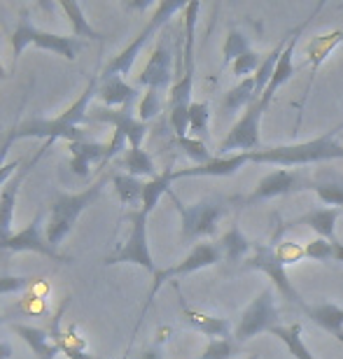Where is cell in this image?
<instances>
[{
  "label": "cell",
  "mask_w": 343,
  "mask_h": 359,
  "mask_svg": "<svg viewBox=\"0 0 343 359\" xmlns=\"http://www.w3.org/2000/svg\"><path fill=\"white\" fill-rule=\"evenodd\" d=\"M98 77H91L87 89L80 93V98L68 107L66 112H61L54 119H28L24 124L12 126V138H42L45 142L54 140H68L77 142L84 140V131H80V124H89V110H91V98L98 96Z\"/></svg>",
  "instance_id": "obj_1"
},
{
  "label": "cell",
  "mask_w": 343,
  "mask_h": 359,
  "mask_svg": "<svg viewBox=\"0 0 343 359\" xmlns=\"http://www.w3.org/2000/svg\"><path fill=\"white\" fill-rule=\"evenodd\" d=\"M343 128V121L330 128L325 135L309 142H295V145H278L253 152V163H271V166H306V163H323L332 159H343V145L337 142V133Z\"/></svg>",
  "instance_id": "obj_2"
},
{
  "label": "cell",
  "mask_w": 343,
  "mask_h": 359,
  "mask_svg": "<svg viewBox=\"0 0 343 359\" xmlns=\"http://www.w3.org/2000/svg\"><path fill=\"white\" fill-rule=\"evenodd\" d=\"M108 184V177L96 180L87 189L77 194H59L52 203H49V219H47V243L54 250L61 245L63 238L75 229V222L80 215L94 203V201L103 194V187Z\"/></svg>",
  "instance_id": "obj_3"
},
{
  "label": "cell",
  "mask_w": 343,
  "mask_h": 359,
  "mask_svg": "<svg viewBox=\"0 0 343 359\" xmlns=\"http://www.w3.org/2000/svg\"><path fill=\"white\" fill-rule=\"evenodd\" d=\"M187 7V3H182V0H163V3L156 5L154 14L149 17V21L145 26H142V31L135 35L131 45H126L121 52L114 56V59L108 63V66L103 68L101 73V80H108V77H124L131 73L135 59H138V54L142 52V47L147 45L149 38H152L154 33H159L163 26L168 24L170 19H173L175 12H180Z\"/></svg>",
  "instance_id": "obj_4"
},
{
  "label": "cell",
  "mask_w": 343,
  "mask_h": 359,
  "mask_svg": "<svg viewBox=\"0 0 343 359\" xmlns=\"http://www.w3.org/2000/svg\"><path fill=\"white\" fill-rule=\"evenodd\" d=\"M170 198L180 212L182 219V241H199L206 238V236H213L217 229L220 217L224 215V201L217 196L210 198H201L194 205H182L180 198L170 191Z\"/></svg>",
  "instance_id": "obj_5"
},
{
  "label": "cell",
  "mask_w": 343,
  "mask_h": 359,
  "mask_svg": "<svg viewBox=\"0 0 343 359\" xmlns=\"http://www.w3.org/2000/svg\"><path fill=\"white\" fill-rule=\"evenodd\" d=\"M278 320H281V313H278L274 290L267 287V290H262L257 294V299L241 313L238 327H236V332H234V341L241 346V343L255 339V336H260L264 332L271 334L278 327Z\"/></svg>",
  "instance_id": "obj_6"
},
{
  "label": "cell",
  "mask_w": 343,
  "mask_h": 359,
  "mask_svg": "<svg viewBox=\"0 0 343 359\" xmlns=\"http://www.w3.org/2000/svg\"><path fill=\"white\" fill-rule=\"evenodd\" d=\"M147 212L135 210L128 212V222H131V233H128L126 243L121 245L117 252L110 255L105 259V266H117V264H135L149 271L152 276H156V266L149 252V243H147Z\"/></svg>",
  "instance_id": "obj_7"
},
{
  "label": "cell",
  "mask_w": 343,
  "mask_h": 359,
  "mask_svg": "<svg viewBox=\"0 0 343 359\" xmlns=\"http://www.w3.org/2000/svg\"><path fill=\"white\" fill-rule=\"evenodd\" d=\"M267 112L262 100H255L253 105L246 107L243 117L236 121L227 138L217 145V156H231L241 152H257L260 147V119Z\"/></svg>",
  "instance_id": "obj_8"
},
{
  "label": "cell",
  "mask_w": 343,
  "mask_h": 359,
  "mask_svg": "<svg viewBox=\"0 0 343 359\" xmlns=\"http://www.w3.org/2000/svg\"><path fill=\"white\" fill-rule=\"evenodd\" d=\"M246 269L262 271L264 276H269L274 287L281 290V294L290 304H295L302 308V311H306V304L302 301V297H299V292L292 287L288 273H285V262L278 257L274 245H255V255L250 257V259H246Z\"/></svg>",
  "instance_id": "obj_9"
},
{
  "label": "cell",
  "mask_w": 343,
  "mask_h": 359,
  "mask_svg": "<svg viewBox=\"0 0 343 359\" xmlns=\"http://www.w3.org/2000/svg\"><path fill=\"white\" fill-rule=\"evenodd\" d=\"M313 187L316 184H313L309 177H304L302 173H295V170H288V168H278L274 173L264 175L260 182H257L253 194L243 201V205H255V203H260V201L288 196V194H295L302 189H313Z\"/></svg>",
  "instance_id": "obj_10"
},
{
  "label": "cell",
  "mask_w": 343,
  "mask_h": 359,
  "mask_svg": "<svg viewBox=\"0 0 343 359\" xmlns=\"http://www.w3.org/2000/svg\"><path fill=\"white\" fill-rule=\"evenodd\" d=\"M170 80H173V45H170L168 35L163 33L149 54L147 66L138 75V87L166 91L170 87Z\"/></svg>",
  "instance_id": "obj_11"
},
{
  "label": "cell",
  "mask_w": 343,
  "mask_h": 359,
  "mask_svg": "<svg viewBox=\"0 0 343 359\" xmlns=\"http://www.w3.org/2000/svg\"><path fill=\"white\" fill-rule=\"evenodd\" d=\"M0 250H10V252H35V255L49 257L52 262H59V264L70 262L66 255H61L59 250H54L49 245L47 236H42V210L35 215L31 224H26L17 233H12L10 238L0 245Z\"/></svg>",
  "instance_id": "obj_12"
},
{
  "label": "cell",
  "mask_w": 343,
  "mask_h": 359,
  "mask_svg": "<svg viewBox=\"0 0 343 359\" xmlns=\"http://www.w3.org/2000/svg\"><path fill=\"white\" fill-rule=\"evenodd\" d=\"M94 121L114 126V131L126 135V140H128V145H131V147H140L142 140H145V135H147V124L135 117L131 107L96 105V107H91V110H89V124H94Z\"/></svg>",
  "instance_id": "obj_13"
},
{
  "label": "cell",
  "mask_w": 343,
  "mask_h": 359,
  "mask_svg": "<svg viewBox=\"0 0 343 359\" xmlns=\"http://www.w3.org/2000/svg\"><path fill=\"white\" fill-rule=\"evenodd\" d=\"M220 262H222V250L217 248V243H199V245L191 248V252L184 257L177 266H170L166 271H156L149 299L159 292V287L166 283V280L187 276V273H194V271H201V269H208V266H215V264H220Z\"/></svg>",
  "instance_id": "obj_14"
},
{
  "label": "cell",
  "mask_w": 343,
  "mask_h": 359,
  "mask_svg": "<svg viewBox=\"0 0 343 359\" xmlns=\"http://www.w3.org/2000/svg\"><path fill=\"white\" fill-rule=\"evenodd\" d=\"M52 145V142H45L40 149H38V154L33 156V161H28L24 168L19 170L17 175H14L10 182H7L3 187V194H0V245L10 238L12 236V224H14V208H17V196H19V187L24 184V180L26 175L31 173V170L35 168V163H38V159L42 154H45V149Z\"/></svg>",
  "instance_id": "obj_15"
},
{
  "label": "cell",
  "mask_w": 343,
  "mask_h": 359,
  "mask_svg": "<svg viewBox=\"0 0 343 359\" xmlns=\"http://www.w3.org/2000/svg\"><path fill=\"white\" fill-rule=\"evenodd\" d=\"M323 7V5H320ZM318 7V10H320ZM318 10L313 12V17L318 14ZM311 17V19H313ZM311 19H306L304 24H299L295 31H290V42H288V47H285V52L281 54V59H278V66H276V70H274V77H271V82H269V87H267V91H264V96L260 98L262 100V105L267 107L269 110V105H271V100H274V96H276V91L283 87L285 82H290L292 80V75H295V49H297V42H299V38H302V33H304V28L311 24Z\"/></svg>",
  "instance_id": "obj_16"
},
{
  "label": "cell",
  "mask_w": 343,
  "mask_h": 359,
  "mask_svg": "<svg viewBox=\"0 0 343 359\" xmlns=\"http://www.w3.org/2000/svg\"><path fill=\"white\" fill-rule=\"evenodd\" d=\"M248 161H253V152H241V154H231V156H215L203 166H194V168H180L175 170L173 177H229L246 166Z\"/></svg>",
  "instance_id": "obj_17"
},
{
  "label": "cell",
  "mask_w": 343,
  "mask_h": 359,
  "mask_svg": "<svg viewBox=\"0 0 343 359\" xmlns=\"http://www.w3.org/2000/svg\"><path fill=\"white\" fill-rule=\"evenodd\" d=\"M70 306V297L63 299V304L59 306V311L54 313L52 318V327L47 329L49 336H52V341L59 346L61 355H66L68 359H94L89 353H87V346H84V341L75 339V327H70L68 332H63L61 329V322H63V313H66V308Z\"/></svg>",
  "instance_id": "obj_18"
},
{
  "label": "cell",
  "mask_w": 343,
  "mask_h": 359,
  "mask_svg": "<svg viewBox=\"0 0 343 359\" xmlns=\"http://www.w3.org/2000/svg\"><path fill=\"white\" fill-rule=\"evenodd\" d=\"M70 168L75 175L87 177L91 163H98L105 168V156H108V145L103 142H91V140H77L70 142Z\"/></svg>",
  "instance_id": "obj_19"
},
{
  "label": "cell",
  "mask_w": 343,
  "mask_h": 359,
  "mask_svg": "<svg viewBox=\"0 0 343 359\" xmlns=\"http://www.w3.org/2000/svg\"><path fill=\"white\" fill-rule=\"evenodd\" d=\"M12 332L33 350V355L38 359H54L56 355H61L59 346L52 341L47 329L33 327V325H19L17 322V325H12Z\"/></svg>",
  "instance_id": "obj_20"
},
{
  "label": "cell",
  "mask_w": 343,
  "mask_h": 359,
  "mask_svg": "<svg viewBox=\"0 0 343 359\" xmlns=\"http://www.w3.org/2000/svg\"><path fill=\"white\" fill-rule=\"evenodd\" d=\"M33 45L38 47V49H45V52L59 54V56H63L66 61H75L84 42H82L80 38H75V35H56V33L40 31V28H35V33H33Z\"/></svg>",
  "instance_id": "obj_21"
},
{
  "label": "cell",
  "mask_w": 343,
  "mask_h": 359,
  "mask_svg": "<svg viewBox=\"0 0 343 359\" xmlns=\"http://www.w3.org/2000/svg\"><path fill=\"white\" fill-rule=\"evenodd\" d=\"M341 217V208H313L311 212H306L304 217L299 219H292L290 224L285 226H295V224H306L311 226L313 231L318 233V238H325V241H337L334 233H337V222Z\"/></svg>",
  "instance_id": "obj_22"
},
{
  "label": "cell",
  "mask_w": 343,
  "mask_h": 359,
  "mask_svg": "<svg viewBox=\"0 0 343 359\" xmlns=\"http://www.w3.org/2000/svg\"><path fill=\"white\" fill-rule=\"evenodd\" d=\"M182 320L187 322L191 329H196V332L210 336V341L229 339V336H231V325H229V320L215 318V315H208V313H201V311H196V308H189L184 304H182Z\"/></svg>",
  "instance_id": "obj_23"
},
{
  "label": "cell",
  "mask_w": 343,
  "mask_h": 359,
  "mask_svg": "<svg viewBox=\"0 0 343 359\" xmlns=\"http://www.w3.org/2000/svg\"><path fill=\"white\" fill-rule=\"evenodd\" d=\"M138 96V89L126 84L124 77H108V80L98 82V98L108 107H131Z\"/></svg>",
  "instance_id": "obj_24"
},
{
  "label": "cell",
  "mask_w": 343,
  "mask_h": 359,
  "mask_svg": "<svg viewBox=\"0 0 343 359\" xmlns=\"http://www.w3.org/2000/svg\"><path fill=\"white\" fill-rule=\"evenodd\" d=\"M313 320V325L325 329L327 334H332L339 343H343V308L334 304H316L306 306L304 311Z\"/></svg>",
  "instance_id": "obj_25"
},
{
  "label": "cell",
  "mask_w": 343,
  "mask_h": 359,
  "mask_svg": "<svg viewBox=\"0 0 343 359\" xmlns=\"http://www.w3.org/2000/svg\"><path fill=\"white\" fill-rule=\"evenodd\" d=\"M343 42V31H332L327 35H316L311 38V42L306 45V63L311 66L313 73H318V68L323 66V61L330 56L337 45Z\"/></svg>",
  "instance_id": "obj_26"
},
{
  "label": "cell",
  "mask_w": 343,
  "mask_h": 359,
  "mask_svg": "<svg viewBox=\"0 0 343 359\" xmlns=\"http://www.w3.org/2000/svg\"><path fill=\"white\" fill-rule=\"evenodd\" d=\"M217 248L222 250V257L227 262H243L246 259V255L250 252V248H253V243L248 241V236L241 231L238 224H231L229 226V231L220 238Z\"/></svg>",
  "instance_id": "obj_27"
},
{
  "label": "cell",
  "mask_w": 343,
  "mask_h": 359,
  "mask_svg": "<svg viewBox=\"0 0 343 359\" xmlns=\"http://www.w3.org/2000/svg\"><path fill=\"white\" fill-rule=\"evenodd\" d=\"M112 187L117 191L119 201L126 208H135L140 210L142 208V189H145V182H140V177H133L128 173H117L112 175Z\"/></svg>",
  "instance_id": "obj_28"
},
{
  "label": "cell",
  "mask_w": 343,
  "mask_h": 359,
  "mask_svg": "<svg viewBox=\"0 0 343 359\" xmlns=\"http://www.w3.org/2000/svg\"><path fill=\"white\" fill-rule=\"evenodd\" d=\"M59 10L66 14V19H68V24L73 26V35L75 38H89V40H105L101 33L94 31V26L89 24V19L84 17V10H82V5L80 3H73V0H63V3H59Z\"/></svg>",
  "instance_id": "obj_29"
},
{
  "label": "cell",
  "mask_w": 343,
  "mask_h": 359,
  "mask_svg": "<svg viewBox=\"0 0 343 359\" xmlns=\"http://www.w3.org/2000/svg\"><path fill=\"white\" fill-rule=\"evenodd\" d=\"M257 93H255V75L253 77H246V80H241L236 84L234 89H229L224 93V100H222V112L227 114H234L236 110H241V107H250L255 103Z\"/></svg>",
  "instance_id": "obj_30"
},
{
  "label": "cell",
  "mask_w": 343,
  "mask_h": 359,
  "mask_svg": "<svg viewBox=\"0 0 343 359\" xmlns=\"http://www.w3.org/2000/svg\"><path fill=\"white\" fill-rule=\"evenodd\" d=\"M173 168H166L163 173H159L154 180H149V182H145V189H142V212L152 215V210L156 208V203H159V198L163 196V194H170V182H173Z\"/></svg>",
  "instance_id": "obj_31"
},
{
  "label": "cell",
  "mask_w": 343,
  "mask_h": 359,
  "mask_svg": "<svg viewBox=\"0 0 343 359\" xmlns=\"http://www.w3.org/2000/svg\"><path fill=\"white\" fill-rule=\"evenodd\" d=\"M288 42H290V33L285 35V38L278 42V45L271 49V52L264 56V61H262V66L260 70L255 73V93H257V98H262L264 96V91H267L269 87V82H271V77H274V70L278 66V59H281V54L285 52V47H288Z\"/></svg>",
  "instance_id": "obj_32"
},
{
  "label": "cell",
  "mask_w": 343,
  "mask_h": 359,
  "mask_svg": "<svg viewBox=\"0 0 343 359\" xmlns=\"http://www.w3.org/2000/svg\"><path fill=\"white\" fill-rule=\"evenodd\" d=\"M121 168H126V173L133 175V177H152V180L156 177L154 159L142 147L126 149L124 161H121Z\"/></svg>",
  "instance_id": "obj_33"
},
{
  "label": "cell",
  "mask_w": 343,
  "mask_h": 359,
  "mask_svg": "<svg viewBox=\"0 0 343 359\" xmlns=\"http://www.w3.org/2000/svg\"><path fill=\"white\" fill-rule=\"evenodd\" d=\"M276 339H281L285 343V348L290 350V355L295 359H316V355H311L309 346L304 343L302 336V325H290V327H276L274 332Z\"/></svg>",
  "instance_id": "obj_34"
},
{
  "label": "cell",
  "mask_w": 343,
  "mask_h": 359,
  "mask_svg": "<svg viewBox=\"0 0 343 359\" xmlns=\"http://www.w3.org/2000/svg\"><path fill=\"white\" fill-rule=\"evenodd\" d=\"M35 26L33 21H31V14H28V10H21L19 14V24L17 28H14V33H12V52H14V63L19 61V56L24 54V49L28 45H33V33H35Z\"/></svg>",
  "instance_id": "obj_35"
},
{
  "label": "cell",
  "mask_w": 343,
  "mask_h": 359,
  "mask_svg": "<svg viewBox=\"0 0 343 359\" xmlns=\"http://www.w3.org/2000/svg\"><path fill=\"white\" fill-rule=\"evenodd\" d=\"M208 121H210V105L208 103H191L189 105V133L191 138L201 140L208 133Z\"/></svg>",
  "instance_id": "obj_36"
},
{
  "label": "cell",
  "mask_w": 343,
  "mask_h": 359,
  "mask_svg": "<svg viewBox=\"0 0 343 359\" xmlns=\"http://www.w3.org/2000/svg\"><path fill=\"white\" fill-rule=\"evenodd\" d=\"M246 52H250V45H248V38L243 35L241 31H229L227 35V42H224V66H229V63H234L238 56H243Z\"/></svg>",
  "instance_id": "obj_37"
},
{
  "label": "cell",
  "mask_w": 343,
  "mask_h": 359,
  "mask_svg": "<svg viewBox=\"0 0 343 359\" xmlns=\"http://www.w3.org/2000/svg\"><path fill=\"white\" fill-rule=\"evenodd\" d=\"M161 91H154V89H147L145 93H142V98H140V103H138V119L140 121H147L149 119H154L156 114L161 112Z\"/></svg>",
  "instance_id": "obj_38"
},
{
  "label": "cell",
  "mask_w": 343,
  "mask_h": 359,
  "mask_svg": "<svg viewBox=\"0 0 343 359\" xmlns=\"http://www.w3.org/2000/svg\"><path fill=\"white\" fill-rule=\"evenodd\" d=\"M177 145L182 147V152L187 154L189 159L196 163V166H203V163H208V161H210V152H208V147H206V142H203V140L191 138V135H187V138H180V140H177Z\"/></svg>",
  "instance_id": "obj_39"
},
{
  "label": "cell",
  "mask_w": 343,
  "mask_h": 359,
  "mask_svg": "<svg viewBox=\"0 0 343 359\" xmlns=\"http://www.w3.org/2000/svg\"><path fill=\"white\" fill-rule=\"evenodd\" d=\"M238 353V343L234 339H215L206 346L201 359H231Z\"/></svg>",
  "instance_id": "obj_40"
},
{
  "label": "cell",
  "mask_w": 343,
  "mask_h": 359,
  "mask_svg": "<svg viewBox=\"0 0 343 359\" xmlns=\"http://www.w3.org/2000/svg\"><path fill=\"white\" fill-rule=\"evenodd\" d=\"M262 61H264L262 56L250 49V52L238 56V59L231 63V70H234L236 77H243V80H246V77H253V73H257V70H260Z\"/></svg>",
  "instance_id": "obj_41"
},
{
  "label": "cell",
  "mask_w": 343,
  "mask_h": 359,
  "mask_svg": "<svg viewBox=\"0 0 343 359\" xmlns=\"http://www.w3.org/2000/svg\"><path fill=\"white\" fill-rule=\"evenodd\" d=\"M318 198L332 208H343V184L341 182H320L313 187Z\"/></svg>",
  "instance_id": "obj_42"
},
{
  "label": "cell",
  "mask_w": 343,
  "mask_h": 359,
  "mask_svg": "<svg viewBox=\"0 0 343 359\" xmlns=\"http://www.w3.org/2000/svg\"><path fill=\"white\" fill-rule=\"evenodd\" d=\"M304 257L311 262H334V245L332 241L316 238L304 248Z\"/></svg>",
  "instance_id": "obj_43"
},
{
  "label": "cell",
  "mask_w": 343,
  "mask_h": 359,
  "mask_svg": "<svg viewBox=\"0 0 343 359\" xmlns=\"http://www.w3.org/2000/svg\"><path fill=\"white\" fill-rule=\"evenodd\" d=\"M35 283H38V278H31V276H0V294L24 292Z\"/></svg>",
  "instance_id": "obj_44"
},
{
  "label": "cell",
  "mask_w": 343,
  "mask_h": 359,
  "mask_svg": "<svg viewBox=\"0 0 343 359\" xmlns=\"http://www.w3.org/2000/svg\"><path fill=\"white\" fill-rule=\"evenodd\" d=\"M276 252L285 262V266H288V264H297V262L306 259V257H304V248L299 245V243H292V241H285L281 248H276Z\"/></svg>",
  "instance_id": "obj_45"
},
{
  "label": "cell",
  "mask_w": 343,
  "mask_h": 359,
  "mask_svg": "<svg viewBox=\"0 0 343 359\" xmlns=\"http://www.w3.org/2000/svg\"><path fill=\"white\" fill-rule=\"evenodd\" d=\"M138 359H163V353H161V348H159V346H152V348L142 350Z\"/></svg>",
  "instance_id": "obj_46"
},
{
  "label": "cell",
  "mask_w": 343,
  "mask_h": 359,
  "mask_svg": "<svg viewBox=\"0 0 343 359\" xmlns=\"http://www.w3.org/2000/svg\"><path fill=\"white\" fill-rule=\"evenodd\" d=\"M12 355H14V348L10 343L0 341V359H12Z\"/></svg>",
  "instance_id": "obj_47"
},
{
  "label": "cell",
  "mask_w": 343,
  "mask_h": 359,
  "mask_svg": "<svg viewBox=\"0 0 343 359\" xmlns=\"http://www.w3.org/2000/svg\"><path fill=\"white\" fill-rule=\"evenodd\" d=\"M332 245H334V262H343V243L334 241Z\"/></svg>",
  "instance_id": "obj_48"
},
{
  "label": "cell",
  "mask_w": 343,
  "mask_h": 359,
  "mask_svg": "<svg viewBox=\"0 0 343 359\" xmlns=\"http://www.w3.org/2000/svg\"><path fill=\"white\" fill-rule=\"evenodd\" d=\"M5 77H7V73H5V66H3V63H0V82H3Z\"/></svg>",
  "instance_id": "obj_49"
},
{
  "label": "cell",
  "mask_w": 343,
  "mask_h": 359,
  "mask_svg": "<svg viewBox=\"0 0 343 359\" xmlns=\"http://www.w3.org/2000/svg\"><path fill=\"white\" fill-rule=\"evenodd\" d=\"M121 359H131V346H128V348H126V353H124V355H121Z\"/></svg>",
  "instance_id": "obj_50"
},
{
  "label": "cell",
  "mask_w": 343,
  "mask_h": 359,
  "mask_svg": "<svg viewBox=\"0 0 343 359\" xmlns=\"http://www.w3.org/2000/svg\"><path fill=\"white\" fill-rule=\"evenodd\" d=\"M248 359H260V355H257V353H253V355H250Z\"/></svg>",
  "instance_id": "obj_51"
}]
</instances>
